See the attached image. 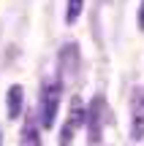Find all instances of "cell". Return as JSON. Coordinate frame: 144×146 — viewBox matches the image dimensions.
Listing matches in <instances>:
<instances>
[{
	"instance_id": "1",
	"label": "cell",
	"mask_w": 144,
	"mask_h": 146,
	"mask_svg": "<svg viewBox=\"0 0 144 146\" xmlns=\"http://www.w3.org/2000/svg\"><path fill=\"white\" fill-rule=\"evenodd\" d=\"M60 100H63V84L60 81H49L41 87L38 95V125L44 130H52L57 122V111H60Z\"/></svg>"
},
{
	"instance_id": "2",
	"label": "cell",
	"mask_w": 144,
	"mask_h": 146,
	"mask_svg": "<svg viewBox=\"0 0 144 146\" xmlns=\"http://www.w3.org/2000/svg\"><path fill=\"white\" fill-rule=\"evenodd\" d=\"M87 119V106L82 103L79 95H74L71 98V106H68V116H65L63 127H60V135H57V143L60 146H71L76 138V133L82 130V125H84Z\"/></svg>"
},
{
	"instance_id": "3",
	"label": "cell",
	"mask_w": 144,
	"mask_h": 146,
	"mask_svg": "<svg viewBox=\"0 0 144 146\" xmlns=\"http://www.w3.org/2000/svg\"><path fill=\"white\" fill-rule=\"evenodd\" d=\"M109 116H112V114H109L106 98H103V95H95V98L87 103V119H84V125H87V138H90V143H98V141H101L103 127H106Z\"/></svg>"
},
{
	"instance_id": "4",
	"label": "cell",
	"mask_w": 144,
	"mask_h": 146,
	"mask_svg": "<svg viewBox=\"0 0 144 146\" xmlns=\"http://www.w3.org/2000/svg\"><path fill=\"white\" fill-rule=\"evenodd\" d=\"M131 141H144V84L131 92Z\"/></svg>"
},
{
	"instance_id": "5",
	"label": "cell",
	"mask_w": 144,
	"mask_h": 146,
	"mask_svg": "<svg viewBox=\"0 0 144 146\" xmlns=\"http://www.w3.org/2000/svg\"><path fill=\"white\" fill-rule=\"evenodd\" d=\"M5 108H8V119H19L25 114V87L22 84H11L5 92Z\"/></svg>"
},
{
	"instance_id": "6",
	"label": "cell",
	"mask_w": 144,
	"mask_h": 146,
	"mask_svg": "<svg viewBox=\"0 0 144 146\" xmlns=\"http://www.w3.org/2000/svg\"><path fill=\"white\" fill-rule=\"evenodd\" d=\"M19 146H41V130L30 116L25 119V125L19 130Z\"/></svg>"
},
{
	"instance_id": "7",
	"label": "cell",
	"mask_w": 144,
	"mask_h": 146,
	"mask_svg": "<svg viewBox=\"0 0 144 146\" xmlns=\"http://www.w3.org/2000/svg\"><path fill=\"white\" fill-rule=\"evenodd\" d=\"M82 11H84V0H65V14H63L65 25H76Z\"/></svg>"
},
{
	"instance_id": "8",
	"label": "cell",
	"mask_w": 144,
	"mask_h": 146,
	"mask_svg": "<svg viewBox=\"0 0 144 146\" xmlns=\"http://www.w3.org/2000/svg\"><path fill=\"white\" fill-rule=\"evenodd\" d=\"M136 25H139V30L144 33V0L139 3V11H136Z\"/></svg>"
},
{
	"instance_id": "9",
	"label": "cell",
	"mask_w": 144,
	"mask_h": 146,
	"mask_svg": "<svg viewBox=\"0 0 144 146\" xmlns=\"http://www.w3.org/2000/svg\"><path fill=\"white\" fill-rule=\"evenodd\" d=\"M0 146H3V130H0Z\"/></svg>"
}]
</instances>
